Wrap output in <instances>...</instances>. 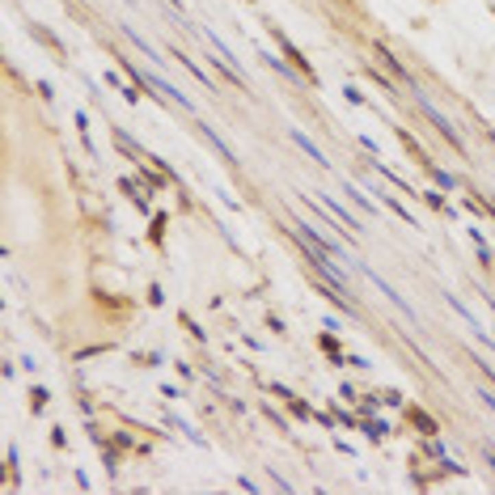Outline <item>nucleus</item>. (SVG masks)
<instances>
[{
    "label": "nucleus",
    "mask_w": 495,
    "mask_h": 495,
    "mask_svg": "<svg viewBox=\"0 0 495 495\" xmlns=\"http://www.w3.org/2000/svg\"><path fill=\"white\" fill-rule=\"evenodd\" d=\"M128 72H132V77H136L140 85H148V89H153V93H161L165 102H178L182 110H191V97H186L182 89H174V85H169L165 77H157V72H144V68H136V64H128Z\"/></svg>",
    "instance_id": "nucleus-1"
},
{
    "label": "nucleus",
    "mask_w": 495,
    "mask_h": 495,
    "mask_svg": "<svg viewBox=\"0 0 495 495\" xmlns=\"http://www.w3.org/2000/svg\"><path fill=\"white\" fill-rule=\"evenodd\" d=\"M419 102H424V110H428V119H432V123H436V128H440V136H449V140L457 144V132L449 128V119H444V114H440V110H436V106L428 102V97H419Z\"/></svg>",
    "instance_id": "nucleus-2"
},
{
    "label": "nucleus",
    "mask_w": 495,
    "mask_h": 495,
    "mask_svg": "<svg viewBox=\"0 0 495 495\" xmlns=\"http://www.w3.org/2000/svg\"><path fill=\"white\" fill-rule=\"evenodd\" d=\"M326 208H330V212H335V216H339V220H343V225H348V229H360V220H356V216L348 212V208H339L335 200H326Z\"/></svg>",
    "instance_id": "nucleus-3"
}]
</instances>
